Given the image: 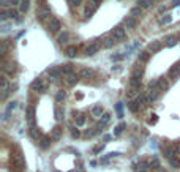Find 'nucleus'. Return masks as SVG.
<instances>
[{
    "instance_id": "58836bf2",
    "label": "nucleus",
    "mask_w": 180,
    "mask_h": 172,
    "mask_svg": "<svg viewBox=\"0 0 180 172\" xmlns=\"http://www.w3.org/2000/svg\"><path fill=\"white\" fill-rule=\"evenodd\" d=\"M96 133H98V130H96V128H90V130H85V131H84V136H85V138H93Z\"/></svg>"
},
{
    "instance_id": "6e6552de",
    "label": "nucleus",
    "mask_w": 180,
    "mask_h": 172,
    "mask_svg": "<svg viewBox=\"0 0 180 172\" xmlns=\"http://www.w3.org/2000/svg\"><path fill=\"white\" fill-rule=\"evenodd\" d=\"M27 125H29V128H35V107L33 106L27 107Z\"/></svg>"
},
{
    "instance_id": "4468645a",
    "label": "nucleus",
    "mask_w": 180,
    "mask_h": 172,
    "mask_svg": "<svg viewBox=\"0 0 180 172\" xmlns=\"http://www.w3.org/2000/svg\"><path fill=\"white\" fill-rule=\"evenodd\" d=\"M161 48H163V43L161 41H152L150 44H148V52H158V51H161Z\"/></svg>"
},
{
    "instance_id": "052dcab7",
    "label": "nucleus",
    "mask_w": 180,
    "mask_h": 172,
    "mask_svg": "<svg viewBox=\"0 0 180 172\" xmlns=\"http://www.w3.org/2000/svg\"><path fill=\"white\" fill-rule=\"evenodd\" d=\"M155 172H167L166 169H164V167H160V169H156Z\"/></svg>"
},
{
    "instance_id": "a18cd8bd",
    "label": "nucleus",
    "mask_w": 180,
    "mask_h": 172,
    "mask_svg": "<svg viewBox=\"0 0 180 172\" xmlns=\"http://www.w3.org/2000/svg\"><path fill=\"white\" fill-rule=\"evenodd\" d=\"M150 167H153V169L156 171V169H160L161 166H160V161H158L156 158H152V159H150Z\"/></svg>"
},
{
    "instance_id": "0e129e2a",
    "label": "nucleus",
    "mask_w": 180,
    "mask_h": 172,
    "mask_svg": "<svg viewBox=\"0 0 180 172\" xmlns=\"http://www.w3.org/2000/svg\"><path fill=\"white\" fill-rule=\"evenodd\" d=\"M54 172H58V171H54Z\"/></svg>"
},
{
    "instance_id": "49530a36",
    "label": "nucleus",
    "mask_w": 180,
    "mask_h": 172,
    "mask_svg": "<svg viewBox=\"0 0 180 172\" xmlns=\"http://www.w3.org/2000/svg\"><path fill=\"white\" fill-rule=\"evenodd\" d=\"M131 14L133 16H141V14H142V8H141V6H134V8L131 10Z\"/></svg>"
},
{
    "instance_id": "a19ab883",
    "label": "nucleus",
    "mask_w": 180,
    "mask_h": 172,
    "mask_svg": "<svg viewBox=\"0 0 180 172\" xmlns=\"http://www.w3.org/2000/svg\"><path fill=\"white\" fill-rule=\"evenodd\" d=\"M8 18H10V16H8V10L2 8V11H0V21H2V22H5Z\"/></svg>"
},
{
    "instance_id": "2eb2a0df",
    "label": "nucleus",
    "mask_w": 180,
    "mask_h": 172,
    "mask_svg": "<svg viewBox=\"0 0 180 172\" xmlns=\"http://www.w3.org/2000/svg\"><path fill=\"white\" fill-rule=\"evenodd\" d=\"M48 74L52 77V79H57V77L62 74V68L60 66H51V68L48 70Z\"/></svg>"
},
{
    "instance_id": "7c9ffc66",
    "label": "nucleus",
    "mask_w": 180,
    "mask_h": 172,
    "mask_svg": "<svg viewBox=\"0 0 180 172\" xmlns=\"http://www.w3.org/2000/svg\"><path fill=\"white\" fill-rule=\"evenodd\" d=\"M164 41H166V46H169V48H172V46H175V44L179 43V38H177V37H167Z\"/></svg>"
},
{
    "instance_id": "f257e3e1",
    "label": "nucleus",
    "mask_w": 180,
    "mask_h": 172,
    "mask_svg": "<svg viewBox=\"0 0 180 172\" xmlns=\"http://www.w3.org/2000/svg\"><path fill=\"white\" fill-rule=\"evenodd\" d=\"M0 92H2L0 100H5L6 95L10 93V84H8V79H6L5 74H2V76H0Z\"/></svg>"
},
{
    "instance_id": "79ce46f5",
    "label": "nucleus",
    "mask_w": 180,
    "mask_h": 172,
    "mask_svg": "<svg viewBox=\"0 0 180 172\" xmlns=\"http://www.w3.org/2000/svg\"><path fill=\"white\" fill-rule=\"evenodd\" d=\"M171 21H172L171 14H166V16H164V18H161V19H160V24H161V25H166V24H169Z\"/></svg>"
},
{
    "instance_id": "c85d7f7f",
    "label": "nucleus",
    "mask_w": 180,
    "mask_h": 172,
    "mask_svg": "<svg viewBox=\"0 0 180 172\" xmlns=\"http://www.w3.org/2000/svg\"><path fill=\"white\" fill-rule=\"evenodd\" d=\"M152 3H153V0H139V2H138V6H141L142 10H146V8H150Z\"/></svg>"
},
{
    "instance_id": "8fccbe9b",
    "label": "nucleus",
    "mask_w": 180,
    "mask_h": 172,
    "mask_svg": "<svg viewBox=\"0 0 180 172\" xmlns=\"http://www.w3.org/2000/svg\"><path fill=\"white\" fill-rule=\"evenodd\" d=\"M6 54V41H2V46H0V55L5 57Z\"/></svg>"
},
{
    "instance_id": "5701e85b",
    "label": "nucleus",
    "mask_w": 180,
    "mask_h": 172,
    "mask_svg": "<svg viewBox=\"0 0 180 172\" xmlns=\"http://www.w3.org/2000/svg\"><path fill=\"white\" fill-rule=\"evenodd\" d=\"M60 68H62V74L68 76V74H73V68H74V66L71 63H65V65H62Z\"/></svg>"
},
{
    "instance_id": "6e6d98bb",
    "label": "nucleus",
    "mask_w": 180,
    "mask_h": 172,
    "mask_svg": "<svg viewBox=\"0 0 180 172\" xmlns=\"http://www.w3.org/2000/svg\"><path fill=\"white\" fill-rule=\"evenodd\" d=\"M82 3V0H70V5H71V8H74V6H79Z\"/></svg>"
},
{
    "instance_id": "680f3d73",
    "label": "nucleus",
    "mask_w": 180,
    "mask_h": 172,
    "mask_svg": "<svg viewBox=\"0 0 180 172\" xmlns=\"http://www.w3.org/2000/svg\"><path fill=\"white\" fill-rule=\"evenodd\" d=\"M90 2H95V3H100L101 0H90Z\"/></svg>"
},
{
    "instance_id": "09e8293b",
    "label": "nucleus",
    "mask_w": 180,
    "mask_h": 172,
    "mask_svg": "<svg viewBox=\"0 0 180 172\" xmlns=\"http://www.w3.org/2000/svg\"><path fill=\"white\" fill-rule=\"evenodd\" d=\"M96 8H93V6H87V8H85V18H90V16H92V14H93V11H95Z\"/></svg>"
},
{
    "instance_id": "13d9d810",
    "label": "nucleus",
    "mask_w": 180,
    "mask_h": 172,
    "mask_svg": "<svg viewBox=\"0 0 180 172\" xmlns=\"http://www.w3.org/2000/svg\"><path fill=\"white\" fill-rule=\"evenodd\" d=\"M8 3L11 6H16V5H19V3H21V0H8Z\"/></svg>"
},
{
    "instance_id": "5fc2aeb1",
    "label": "nucleus",
    "mask_w": 180,
    "mask_h": 172,
    "mask_svg": "<svg viewBox=\"0 0 180 172\" xmlns=\"http://www.w3.org/2000/svg\"><path fill=\"white\" fill-rule=\"evenodd\" d=\"M156 122H158V115H156V114H152L150 119H148V125H155Z\"/></svg>"
},
{
    "instance_id": "4be33fe9",
    "label": "nucleus",
    "mask_w": 180,
    "mask_h": 172,
    "mask_svg": "<svg viewBox=\"0 0 180 172\" xmlns=\"http://www.w3.org/2000/svg\"><path fill=\"white\" fill-rule=\"evenodd\" d=\"M30 8V0H21V3H19V11L21 13H27Z\"/></svg>"
},
{
    "instance_id": "c756f323",
    "label": "nucleus",
    "mask_w": 180,
    "mask_h": 172,
    "mask_svg": "<svg viewBox=\"0 0 180 172\" xmlns=\"http://www.w3.org/2000/svg\"><path fill=\"white\" fill-rule=\"evenodd\" d=\"M125 128H127V123H123V122L120 123V125H117V126L114 128V136H120L123 133Z\"/></svg>"
},
{
    "instance_id": "bf43d9fd",
    "label": "nucleus",
    "mask_w": 180,
    "mask_h": 172,
    "mask_svg": "<svg viewBox=\"0 0 180 172\" xmlns=\"http://www.w3.org/2000/svg\"><path fill=\"white\" fill-rule=\"evenodd\" d=\"M111 60H112V62H119V60H122V55H112Z\"/></svg>"
},
{
    "instance_id": "bb28decb",
    "label": "nucleus",
    "mask_w": 180,
    "mask_h": 172,
    "mask_svg": "<svg viewBox=\"0 0 180 172\" xmlns=\"http://www.w3.org/2000/svg\"><path fill=\"white\" fill-rule=\"evenodd\" d=\"M77 76H79V77H90V76H92V70L81 68L79 71H77Z\"/></svg>"
},
{
    "instance_id": "39448f33",
    "label": "nucleus",
    "mask_w": 180,
    "mask_h": 172,
    "mask_svg": "<svg viewBox=\"0 0 180 172\" xmlns=\"http://www.w3.org/2000/svg\"><path fill=\"white\" fill-rule=\"evenodd\" d=\"M161 150H163L164 158H167V159H172V158H175V156H177V148H175V147H169V145L164 147L163 145Z\"/></svg>"
},
{
    "instance_id": "864d4df0",
    "label": "nucleus",
    "mask_w": 180,
    "mask_h": 172,
    "mask_svg": "<svg viewBox=\"0 0 180 172\" xmlns=\"http://www.w3.org/2000/svg\"><path fill=\"white\" fill-rule=\"evenodd\" d=\"M71 138H74V139L81 138V131L77 130V128H73V130H71Z\"/></svg>"
},
{
    "instance_id": "a878e982",
    "label": "nucleus",
    "mask_w": 180,
    "mask_h": 172,
    "mask_svg": "<svg viewBox=\"0 0 180 172\" xmlns=\"http://www.w3.org/2000/svg\"><path fill=\"white\" fill-rule=\"evenodd\" d=\"M179 74H180V63H175V65L169 70V76H171V77H175V76H179Z\"/></svg>"
},
{
    "instance_id": "37998d69",
    "label": "nucleus",
    "mask_w": 180,
    "mask_h": 172,
    "mask_svg": "<svg viewBox=\"0 0 180 172\" xmlns=\"http://www.w3.org/2000/svg\"><path fill=\"white\" fill-rule=\"evenodd\" d=\"M8 16L11 19H16V21H19V18H18V10H14V8H10L8 10Z\"/></svg>"
},
{
    "instance_id": "9b49d317",
    "label": "nucleus",
    "mask_w": 180,
    "mask_h": 172,
    "mask_svg": "<svg viewBox=\"0 0 180 172\" xmlns=\"http://www.w3.org/2000/svg\"><path fill=\"white\" fill-rule=\"evenodd\" d=\"M48 27H49L51 32H58V30L62 29V24H60V21H58L57 18H51V19H49Z\"/></svg>"
},
{
    "instance_id": "ddd939ff",
    "label": "nucleus",
    "mask_w": 180,
    "mask_h": 172,
    "mask_svg": "<svg viewBox=\"0 0 180 172\" xmlns=\"http://www.w3.org/2000/svg\"><path fill=\"white\" fill-rule=\"evenodd\" d=\"M104 114V109L101 104H96V106H93L92 107V115H93V119H100V117H103Z\"/></svg>"
},
{
    "instance_id": "aec40b11",
    "label": "nucleus",
    "mask_w": 180,
    "mask_h": 172,
    "mask_svg": "<svg viewBox=\"0 0 180 172\" xmlns=\"http://www.w3.org/2000/svg\"><path fill=\"white\" fill-rule=\"evenodd\" d=\"M148 58H150V52H148V51H142V52L138 54V60L141 62V63H146V62H148Z\"/></svg>"
},
{
    "instance_id": "473e14b6",
    "label": "nucleus",
    "mask_w": 180,
    "mask_h": 172,
    "mask_svg": "<svg viewBox=\"0 0 180 172\" xmlns=\"http://www.w3.org/2000/svg\"><path fill=\"white\" fill-rule=\"evenodd\" d=\"M136 95H139V88L130 87V90H128V93H127V98H128V100H133ZM136 98H138V96H136Z\"/></svg>"
},
{
    "instance_id": "1a4fd4ad",
    "label": "nucleus",
    "mask_w": 180,
    "mask_h": 172,
    "mask_svg": "<svg viewBox=\"0 0 180 172\" xmlns=\"http://www.w3.org/2000/svg\"><path fill=\"white\" fill-rule=\"evenodd\" d=\"M160 88H147V101L148 103H153V101L158 100L160 96Z\"/></svg>"
},
{
    "instance_id": "f704fd0d",
    "label": "nucleus",
    "mask_w": 180,
    "mask_h": 172,
    "mask_svg": "<svg viewBox=\"0 0 180 172\" xmlns=\"http://www.w3.org/2000/svg\"><path fill=\"white\" fill-rule=\"evenodd\" d=\"M51 140H52V138H51V136H49V138H43V139L40 140V147H41V148H48V147L51 145Z\"/></svg>"
},
{
    "instance_id": "a211bd4d",
    "label": "nucleus",
    "mask_w": 180,
    "mask_h": 172,
    "mask_svg": "<svg viewBox=\"0 0 180 172\" xmlns=\"http://www.w3.org/2000/svg\"><path fill=\"white\" fill-rule=\"evenodd\" d=\"M29 134H30V138H32L33 140H41V133L37 130V128H29Z\"/></svg>"
},
{
    "instance_id": "4c0bfd02",
    "label": "nucleus",
    "mask_w": 180,
    "mask_h": 172,
    "mask_svg": "<svg viewBox=\"0 0 180 172\" xmlns=\"http://www.w3.org/2000/svg\"><path fill=\"white\" fill-rule=\"evenodd\" d=\"M74 123H76V128H79V126H84V125H85V117H84V115H79V117H76V119H74Z\"/></svg>"
},
{
    "instance_id": "c9c22d12",
    "label": "nucleus",
    "mask_w": 180,
    "mask_h": 172,
    "mask_svg": "<svg viewBox=\"0 0 180 172\" xmlns=\"http://www.w3.org/2000/svg\"><path fill=\"white\" fill-rule=\"evenodd\" d=\"M142 74H144V68H142V66H136V68L133 70V74H131V76H134V77H142Z\"/></svg>"
},
{
    "instance_id": "4d7b16f0",
    "label": "nucleus",
    "mask_w": 180,
    "mask_h": 172,
    "mask_svg": "<svg viewBox=\"0 0 180 172\" xmlns=\"http://www.w3.org/2000/svg\"><path fill=\"white\" fill-rule=\"evenodd\" d=\"M115 109H117V114H119V119H122V103H117Z\"/></svg>"
},
{
    "instance_id": "f8f14e48",
    "label": "nucleus",
    "mask_w": 180,
    "mask_h": 172,
    "mask_svg": "<svg viewBox=\"0 0 180 172\" xmlns=\"http://www.w3.org/2000/svg\"><path fill=\"white\" fill-rule=\"evenodd\" d=\"M2 71H3V74H14L16 66H14L13 63H6V62H3L2 63Z\"/></svg>"
},
{
    "instance_id": "b1692460",
    "label": "nucleus",
    "mask_w": 180,
    "mask_h": 172,
    "mask_svg": "<svg viewBox=\"0 0 180 172\" xmlns=\"http://www.w3.org/2000/svg\"><path fill=\"white\" fill-rule=\"evenodd\" d=\"M70 40V33L68 32H63V33H60L58 35V38H57V41H58V44H66Z\"/></svg>"
},
{
    "instance_id": "72a5a7b5",
    "label": "nucleus",
    "mask_w": 180,
    "mask_h": 172,
    "mask_svg": "<svg viewBox=\"0 0 180 172\" xmlns=\"http://www.w3.org/2000/svg\"><path fill=\"white\" fill-rule=\"evenodd\" d=\"M114 43H117V41L112 37H106V38H104L103 46H104V48H112V46H114Z\"/></svg>"
},
{
    "instance_id": "de8ad7c7",
    "label": "nucleus",
    "mask_w": 180,
    "mask_h": 172,
    "mask_svg": "<svg viewBox=\"0 0 180 172\" xmlns=\"http://www.w3.org/2000/svg\"><path fill=\"white\" fill-rule=\"evenodd\" d=\"M56 119H57V120H62V119H63V109H62V107H57V109H56Z\"/></svg>"
},
{
    "instance_id": "f03ea898",
    "label": "nucleus",
    "mask_w": 180,
    "mask_h": 172,
    "mask_svg": "<svg viewBox=\"0 0 180 172\" xmlns=\"http://www.w3.org/2000/svg\"><path fill=\"white\" fill-rule=\"evenodd\" d=\"M32 90L33 92H40V93H44L48 90V84H46L43 79H35L32 82Z\"/></svg>"
},
{
    "instance_id": "7ed1b4c3",
    "label": "nucleus",
    "mask_w": 180,
    "mask_h": 172,
    "mask_svg": "<svg viewBox=\"0 0 180 172\" xmlns=\"http://www.w3.org/2000/svg\"><path fill=\"white\" fill-rule=\"evenodd\" d=\"M11 164H13V167H16V169H22V167L25 166V161H24V156L21 153H16L11 156Z\"/></svg>"
},
{
    "instance_id": "f3484780",
    "label": "nucleus",
    "mask_w": 180,
    "mask_h": 172,
    "mask_svg": "<svg viewBox=\"0 0 180 172\" xmlns=\"http://www.w3.org/2000/svg\"><path fill=\"white\" fill-rule=\"evenodd\" d=\"M134 101L139 104V106H144L146 103H148V101H147V90L146 92H141L139 95H138V98H136Z\"/></svg>"
},
{
    "instance_id": "dca6fc26",
    "label": "nucleus",
    "mask_w": 180,
    "mask_h": 172,
    "mask_svg": "<svg viewBox=\"0 0 180 172\" xmlns=\"http://www.w3.org/2000/svg\"><path fill=\"white\" fill-rule=\"evenodd\" d=\"M62 133H63V128L62 126H54V130L51 131V138H52V140H58L62 138Z\"/></svg>"
},
{
    "instance_id": "6ab92c4d",
    "label": "nucleus",
    "mask_w": 180,
    "mask_h": 172,
    "mask_svg": "<svg viewBox=\"0 0 180 172\" xmlns=\"http://www.w3.org/2000/svg\"><path fill=\"white\" fill-rule=\"evenodd\" d=\"M51 16V10L49 8H40L38 11V18H40V21H44V19H48Z\"/></svg>"
},
{
    "instance_id": "3c124183",
    "label": "nucleus",
    "mask_w": 180,
    "mask_h": 172,
    "mask_svg": "<svg viewBox=\"0 0 180 172\" xmlns=\"http://www.w3.org/2000/svg\"><path fill=\"white\" fill-rule=\"evenodd\" d=\"M16 106H18L16 101H11V103L8 104V107H6V114H10V112L13 111V109H16Z\"/></svg>"
},
{
    "instance_id": "e2e57ef3",
    "label": "nucleus",
    "mask_w": 180,
    "mask_h": 172,
    "mask_svg": "<svg viewBox=\"0 0 180 172\" xmlns=\"http://www.w3.org/2000/svg\"><path fill=\"white\" fill-rule=\"evenodd\" d=\"M136 172H147V171H136Z\"/></svg>"
},
{
    "instance_id": "cd10ccee",
    "label": "nucleus",
    "mask_w": 180,
    "mask_h": 172,
    "mask_svg": "<svg viewBox=\"0 0 180 172\" xmlns=\"http://www.w3.org/2000/svg\"><path fill=\"white\" fill-rule=\"evenodd\" d=\"M136 24H138V22H136L134 18H127L125 19V27H127V29H134Z\"/></svg>"
},
{
    "instance_id": "412c9836",
    "label": "nucleus",
    "mask_w": 180,
    "mask_h": 172,
    "mask_svg": "<svg viewBox=\"0 0 180 172\" xmlns=\"http://www.w3.org/2000/svg\"><path fill=\"white\" fill-rule=\"evenodd\" d=\"M65 54H66L70 58H74V57L77 55V48H76V46H68V48H66V51H65Z\"/></svg>"
},
{
    "instance_id": "423d86ee",
    "label": "nucleus",
    "mask_w": 180,
    "mask_h": 172,
    "mask_svg": "<svg viewBox=\"0 0 180 172\" xmlns=\"http://www.w3.org/2000/svg\"><path fill=\"white\" fill-rule=\"evenodd\" d=\"M125 37H127V32H125L123 27H115L114 32H112V38H114V40L119 43V41L125 40Z\"/></svg>"
},
{
    "instance_id": "c03bdc74",
    "label": "nucleus",
    "mask_w": 180,
    "mask_h": 172,
    "mask_svg": "<svg viewBox=\"0 0 180 172\" xmlns=\"http://www.w3.org/2000/svg\"><path fill=\"white\" fill-rule=\"evenodd\" d=\"M103 148H104V144H98V145H95V147L92 148V153H93V155H98L100 152L103 150Z\"/></svg>"
},
{
    "instance_id": "e433bc0d",
    "label": "nucleus",
    "mask_w": 180,
    "mask_h": 172,
    "mask_svg": "<svg viewBox=\"0 0 180 172\" xmlns=\"http://www.w3.org/2000/svg\"><path fill=\"white\" fill-rule=\"evenodd\" d=\"M65 96H66V92L65 90H58L56 93V101H57V103H62V101L65 100Z\"/></svg>"
},
{
    "instance_id": "603ef678",
    "label": "nucleus",
    "mask_w": 180,
    "mask_h": 172,
    "mask_svg": "<svg viewBox=\"0 0 180 172\" xmlns=\"http://www.w3.org/2000/svg\"><path fill=\"white\" fill-rule=\"evenodd\" d=\"M169 163H171L172 167H180V159L179 158H172V159H169Z\"/></svg>"
},
{
    "instance_id": "2f4dec72",
    "label": "nucleus",
    "mask_w": 180,
    "mask_h": 172,
    "mask_svg": "<svg viewBox=\"0 0 180 172\" xmlns=\"http://www.w3.org/2000/svg\"><path fill=\"white\" fill-rule=\"evenodd\" d=\"M139 85H141V77L131 76V79H130V87H133V88H139Z\"/></svg>"
},
{
    "instance_id": "0eeeda50",
    "label": "nucleus",
    "mask_w": 180,
    "mask_h": 172,
    "mask_svg": "<svg viewBox=\"0 0 180 172\" xmlns=\"http://www.w3.org/2000/svg\"><path fill=\"white\" fill-rule=\"evenodd\" d=\"M100 43L98 41H93V43H90V44L87 46V48H85V55H95V54L96 52H98V51H100Z\"/></svg>"
},
{
    "instance_id": "393cba45",
    "label": "nucleus",
    "mask_w": 180,
    "mask_h": 172,
    "mask_svg": "<svg viewBox=\"0 0 180 172\" xmlns=\"http://www.w3.org/2000/svg\"><path fill=\"white\" fill-rule=\"evenodd\" d=\"M169 87H171V84H169V81H167V79H164V77H163V79L158 81V88H160V90H167Z\"/></svg>"
},
{
    "instance_id": "ea45409f",
    "label": "nucleus",
    "mask_w": 180,
    "mask_h": 172,
    "mask_svg": "<svg viewBox=\"0 0 180 172\" xmlns=\"http://www.w3.org/2000/svg\"><path fill=\"white\" fill-rule=\"evenodd\" d=\"M128 107H130V111L131 112H138L139 109H141V106L138 103H136V101H130V104H128Z\"/></svg>"
},
{
    "instance_id": "9d476101",
    "label": "nucleus",
    "mask_w": 180,
    "mask_h": 172,
    "mask_svg": "<svg viewBox=\"0 0 180 172\" xmlns=\"http://www.w3.org/2000/svg\"><path fill=\"white\" fill-rule=\"evenodd\" d=\"M77 81H79V76H77V73H73V74H68V76H65L63 79V84L68 85V87H71V85H76Z\"/></svg>"
},
{
    "instance_id": "20e7f679",
    "label": "nucleus",
    "mask_w": 180,
    "mask_h": 172,
    "mask_svg": "<svg viewBox=\"0 0 180 172\" xmlns=\"http://www.w3.org/2000/svg\"><path fill=\"white\" fill-rule=\"evenodd\" d=\"M133 167H134V171H147V169H150V159L141 158L133 164Z\"/></svg>"
}]
</instances>
